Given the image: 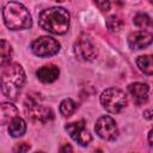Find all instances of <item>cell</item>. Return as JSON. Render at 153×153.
<instances>
[{
	"instance_id": "cell-1",
	"label": "cell",
	"mask_w": 153,
	"mask_h": 153,
	"mask_svg": "<svg viewBox=\"0 0 153 153\" xmlns=\"http://www.w3.org/2000/svg\"><path fill=\"white\" fill-rule=\"evenodd\" d=\"M71 23V17L63 7H50L43 10L38 16L39 26L54 35H63L67 32Z\"/></svg>"
},
{
	"instance_id": "cell-2",
	"label": "cell",
	"mask_w": 153,
	"mask_h": 153,
	"mask_svg": "<svg viewBox=\"0 0 153 153\" xmlns=\"http://www.w3.org/2000/svg\"><path fill=\"white\" fill-rule=\"evenodd\" d=\"M26 76L23 67L18 63H10L1 72V91L5 97L16 99L25 84Z\"/></svg>"
},
{
	"instance_id": "cell-3",
	"label": "cell",
	"mask_w": 153,
	"mask_h": 153,
	"mask_svg": "<svg viewBox=\"0 0 153 153\" xmlns=\"http://www.w3.org/2000/svg\"><path fill=\"white\" fill-rule=\"evenodd\" d=\"M2 18L10 30H25L31 27L32 19L29 10L20 2L10 1L2 7Z\"/></svg>"
},
{
	"instance_id": "cell-4",
	"label": "cell",
	"mask_w": 153,
	"mask_h": 153,
	"mask_svg": "<svg viewBox=\"0 0 153 153\" xmlns=\"http://www.w3.org/2000/svg\"><path fill=\"white\" fill-rule=\"evenodd\" d=\"M24 108H25V112H26L27 117L33 122L47 123L54 118L53 110L48 106L42 105L38 102V98L35 96H29L25 99Z\"/></svg>"
},
{
	"instance_id": "cell-5",
	"label": "cell",
	"mask_w": 153,
	"mask_h": 153,
	"mask_svg": "<svg viewBox=\"0 0 153 153\" xmlns=\"http://www.w3.org/2000/svg\"><path fill=\"white\" fill-rule=\"evenodd\" d=\"M100 103L108 112L118 114L126 108L127 97L123 91L115 87H110L103 91V93L100 94Z\"/></svg>"
},
{
	"instance_id": "cell-6",
	"label": "cell",
	"mask_w": 153,
	"mask_h": 153,
	"mask_svg": "<svg viewBox=\"0 0 153 153\" xmlns=\"http://www.w3.org/2000/svg\"><path fill=\"white\" fill-rule=\"evenodd\" d=\"M31 50L39 57H49L59 53L60 43L49 36H42L35 39L31 44Z\"/></svg>"
},
{
	"instance_id": "cell-7",
	"label": "cell",
	"mask_w": 153,
	"mask_h": 153,
	"mask_svg": "<svg viewBox=\"0 0 153 153\" xmlns=\"http://www.w3.org/2000/svg\"><path fill=\"white\" fill-rule=\"evenodd\" d=\"M94 130L99 137H102L106 141H112L118 136V128H117L115 120L106 115L102 116L97 120Z\"/></svg>"
},
{
	"instance_id": "cell-8",
	"label": "cell",
	"mask_w": 153,
	"mask_h": 153,
	"mask_svg": "<svg viewBox=\"0 0 153 153\" xmlns=\"http://www.w3.org/2000/svg\"><path fill=\"white\" fill-rule=\"evenodd\" d=\"M65 129L69 134V136L76 143H79L80 146L86 147V146L90 145V142L92 140V136H91L90 131L87 130L86 124H85V122L82 120L81 121H76V122H71V123L66 124Z\"/></svg>"
},
{
	"instance_id": "cell-9",
	"label": "cell",
	"mask_w": 153,
	"mask_h": 153,
	"mask_svg": "<svg viewBox=\"0 0 153 153\" xmlns=\"http://www.w3.org/2000/svg\"><path fill=\"white\" fill-rule=\"evenodd\" d=\"M74 54L81 61H92L97 56V50L86 35H81L74 44Z\"/></svg>"
},
{
	"instance_id": "cell-10",
	"label": "cell",
	"mask_w": 153,
	"mask_h": 153,
	"mask_svg": "<svg viewBox=\"0 0 153 153\" xmlns=\"http://www.w3.org/2000/svg\"><path fill=\"white\" fill-rule=\"evenodd\" d=\"M153 42V33L147 30L134 31L128 36V44L131 49H142Z\"/></svg>"
},
{
	"instance_id": "cell-11",
	"label": "cell",
	"mask_w": 153,
	"mask_h": 153,
	"mask_svg": "<svg viewBox=\"0 0 153 153\" xmlns=\"http://www.w3.org/2000/svg\"><path fill=\"white\" fill-rule=\"evenodd\" d=\"M128 91L133 96V98L135 99V102L137 104H141V103H143V102L147 100L149 87L145 82H133V84H130L128 86Z\"/></svg>"
},
{
	"instance_id": "cell-12",
	"label": "cell",
	"mask_w": 153,
	"mask_h": 153,
	"mask_svg": "<svg viewBox=\"0 0 153 153\" xmlns=\"http://www.w3.org/2000/svg\"><path fill=\"white\" fill-rule=\"evenodd\" d=\"M60 74V69L57 66L55 65H47V66H43L41 67L37 72H36V75L37 78L42 81V82H53L57 79Z\"/></svg>"
},
{
	"instance_id": "cell-13",
	"label": "cell",
	"mask_w": 153,
	"mask_h": 153,
	"mask_svg": "<svg viewBox=\"0 0 153 153\" xmlns=\"http://www.w3.org/2000/svg\"><path fill=\"white\" fill-rule=\"evenodd\" d=\"M18 115V109L12 103H2L1 104V115H0V123L6 124L14 120Z\"/></svg>"
},
{
	"instance_id": "cell-14",
	"label": "cell",
	"mask_w": 153,
	"mask_h": 153,
	"mask_svg": "<svg viewBox=\"0 0 153 153\" xmlns=\"http://www.w3.org/2000/svg\"><path fill=\"white\" fill-rule=\"evenodd\" d=\"M26 131V123L23 118L20 117H16L14 120H12L10 122L8 126V134L12 137H20L25 134Z\"/></svg>"
},
{
	"instance_id": "cell-15",
	"label": "cell",
	"mask_w": 153,
	"mask_h": 153,
	"mask_svg": "<svg viewBox=\"0 0 153 153\" xmlns=\"http://www.w3.org/2000/svg\"><path fill=\"white\" fill-rule=\"evenodd\" d=\"M136 66L142 73L147 75H153V55L139 56L136 59Z\"/></svg>"
},
{
	"instance_id": "cell-16",
	"label": "cell",
	"mask_w": 153,
	"mask_h": 153,
	"mask_svg": "<svg viewBox=\"0 0 153 153\" xmlns=\"http://www.w3.org/2000/svg\"><path fill=\"white\" fill-rule=\"evenodd\" d=\"M12 59V48L10 43L5 39H1V45H0V65L1 67H6L10 65V61Z\"/></svg>"
},
{
	"instance_id": "cell-17",
	"label": "cell",
	"mask_w": 153,
	"mask_h": 153,
	"mask_svg": "<svg viewBox=\"0 0 153 153\" xmlns=\"http://www.w3.org/2000/svg\"><path fill=\"white\" fill-rule=\"evenodd\" d=\"M76 109V104L74 100H72L71 98H66L61 102L60 104V112L62 116L65 117H69L73 115V112L75 111Z\"/></svg>"
},
{
	"instance_id": "cell-18",
	"label": "cell",
	"mask_w": 153,
	"mask_h": 153,
	"mask_svg": "<svg viewBox=\"0 0 153 153\" xmlns=\"http://www.w3.org/2000/svg\"><path fill=\"white\" fill-rule=\"evenodd\" d=\"M134 24L137 26V27H141V29H146V27H153V19L146 14V13H137L135 17H134Z\"/></svg>"
},
{
	"instance_id": "cell-19",
	"label": "cell",
	"mask_w": 153,
	"mask_h": 153,
	"mask_svg": "<svg viewBox=\"0 0 153 153\" xmlns=\"http://www.w3.org/2000/svg\"><path fill=\"white\" fill-rule=\"evenodd\" d=\"M106 27L111 32H118L123 27V20L121 19V17L112 14L106 19Z\"/></svg>"
},
{
	"instance_id": "cell-20",
	"label": "cell",
	"mask_w": 153,
	"mask_h": 153,
	"mask_svg": "<svg viewBox=\"0 0 153 153\" xmlns=\"http://www.w3.org/2000/svg\"><path fill=\"white\" fill-rule=\"evenodd\" d=\"M30 148H31V146H30L29 143H26V142H20V143H18V145L14 146L13 152H14V153H26Z\"/></svg>"
},
{
	"instance_id": "cell-21",
	"label": "cell",
	"mask_w": 153,
	"mask_h": 153,
	"mask_svg": "<svg viewBox=\"0 0 153 153\" xmlns=\"http://www.w3.org/2000/svg\"><path fill=\"white\" fill-rule=\"evenodd\" d=\"M94 5H96L99 10H102V11H105V12H106V11H109V10H110V5H111V4H110L109 1L103 0V1H96V2H94Z\"/></svg>"
},
{
	"instance_id": "cell-22",
	"label": "cell",
	"mask_w": 153,
	"mask_h": 153,
	"mask_svg": "<svg viewBox=\"0 0 153 153\" xmlns=\"http://www.w3.org/2000/svg\"><path fill=\"white\" fill-rule=\"evenodd\" d=\"M60 153H74L73 152V148H72V146L71 145H63L62 147H61V149H60Z\"/></svg>"
},
{
	"instance_id": "cell-23",
	"label": "cell",
	"mask_w": 153,
	"mask_h": 153,
	"mask_svg": "<svg viewBox=\"0 0 153 153\" xmlns=\"http://www.w3.org/2000/svg\"><path fill=\"white\" fill-rule=\"evenodd\" d=\"M143 116H145L147 120L153 118V110H146V111L143 112Z\"/></svg>"
},
{
	"instance_id": "cell-24",
	"label": "cell",
	"mask_w": 153,
	"mask_h": 153,
	"mask_svg": "<svg viewBox=\"0 0 153 153\" xmlns=\"http://www.w3.org/2000/svg\"><path fill=\"white\" fill-rule=\"evenodd\" d=\"M148 142H149V146L153 148V128L148 133Z\"/></svg>"
},
{
	"instance_id": "cell-25",
	"label": "cell",
	"mask_w": 153,
	"mask_h": 153,
	"mask_svg": "<svg viewBox=\"0 0 153 153\" xmlns=\"http://www.w3.org/2000/svg\"><path fill=\"white\" fill-rule=\"evenodd\" d=\"M92 153H102V151H100V149H97V151H94V152H92Z\"/></svg>"
},
{
	"instance_id": "cell-26",
	"label": "cell",
	"mask_w": 153,
	"mask_h": 153,
	"mask_svg": "<svg viewBox=\"0 0 153 153\" xmlns=\"http://www.w3.org/2000/svg\"><path fill=\"white\" fill-rule=\"evenodd\" d=\"M35 153H44V152H35Z\"/></svg>"
},
{
	"instance_id": "cell-27",
	"label": "cell",
	"mask_w": 153,
	"mask_h": 153,
	"mask_svg": "<svg viewBox=\"0 0 153 153\" xmlns=\"http://www.w3.org/2000/svg\"><path fill=\"white\" fill-rule=\"evenodd\" d=\"M131 153H135V152H131Z\"/></svg>"
}]
</instances>
